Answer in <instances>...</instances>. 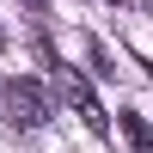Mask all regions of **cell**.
I'll return each instance as SVG.
<instances>
[{"label": "cell", "instance_id": "cell-1", "mask_svg": "<svg viewBox=\"0 0 153 153\" xmlns=\"http://www.w3.org/2000/svg\"><path fill=\"white\" fill-rule=\"evenodd\" d=\"M0 110H6L12 129H43L55 104H49V92L37 80H6V86H0Z\"/></svg>", "mask_w": 153, "mask_h": 153}, {"label": "cell", "instance_id": "cell-2", "mask_svg": "<svg viewBox=\"0 0 153 153\" xmlns=\"http://www.w3.org/2000/svg\"><path fill=\"white\" fill-rule=\"evenodd\" d=\"M55 80H61V98H68V104H74V117H80V123H86V129H92V135H104V129H110V117H104V104H98V98H92V86H86L80 74H68V68H61Z\"/></svg>", "mask_w": 153, "mask_h": 153}, {"label": "cell", "instance_id": "cell-3", "mask_svg": "<svg viewBox=\"0 0 153 153\" xmlns=\"http://www.w3.org/2000/svg\"><path fill=\"white\" fill-rule=\"evenodd\" d=\"M123 135H129V147H135V153H153V135H147V123H141V117H123Z\"/></svg>", "mask_w": 153, "mask_h": 153}, {"label": "cell", "instance_id": "cell-4", "mask_svg": "<svg viewBox=\"0 0 153 153\" xmlns=\"http://www.w3.org/2000/svg\"><path fill=\"white\" fill-rule=\"evenodd\" d=\"M25 6H43V0H25Z\"/></svg>", "mask_w": 153, "mask_h": 153}]
</instances>
